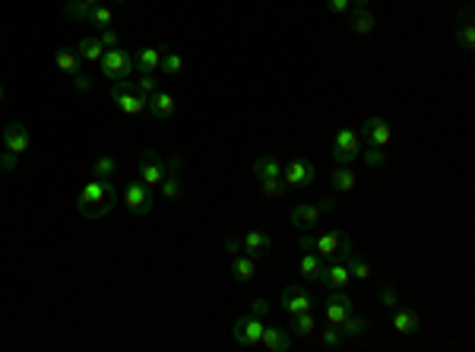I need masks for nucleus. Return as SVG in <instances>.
I'll list each match as a JSON object with an SVG mask.
<instances>
[{
    "instance_id": "f257e3e1",
    "label": "nucleus",
    "mask_w": 475,
    "mask_h": 352,
    "mask_svg": "<svg viewBox=\"0 0 475 352\" xmlns=\"http://www.w3.org/2000/svg\"><path fill=\"white\" fill-rule=\"evenodd\" d=\"M114 203H118V191L111 187V181H101V178L86 181L80 197H76V210H80V216H86V219L108 216V213L114 210Z\"/></svg>"
},
{
    "instance_id": "f03ea898",
    "label": "nucleus",
    "mask_w": 475,
    "mask_h": 352,
    "mask_svg": "<svg viewBox=\"0 0 475 352\" xmlns=\"http://www.w3.org/2000/svg\"><path fill=\"white\" fill-rule=\"evenodd\" d=\"M253 178H257L260 191L266 197H282L285 194V181H282V165H279L276 156L263 153L257 162H253Z\"/></svg>"
},
{
    "instance_id": "7ed1b4c3",
    "label": "nucleus",
    "mask_w": 475,
    "mask_h": 352,
    "mask_svg": "<svg viewBox=\"0 0 475 352\" xmlns=\"http://www.w3.org/2000/svg\"><path fill=\"white\" fill-rule=\"evenodd\" d=\"M101 77H108L111 83H130V77H133V54H127V51H120V48H111V51H105L101 54Z\"/></svg>"
},
{
    "instance_id": "20e7f679",
    "label": "nucleus",
    "mask_w": 475,
    "mask_h": 352,
    "mask_svg": "<svg viewBox=\"0 0 475 352\" xmlns=\"http://www.w3.org/2000/svg\"><path fill=\"white\" fill-rule=\"evenodd\" d=\"M111 102H114V108H118L120 115H127V118H137V115H143L146 111V96H139V92L133 89V80L130 83H114Z\"/></svg>"
},
{
    "instance_id": "39448f33",
    "label": "nucleus",
    "mask_w": 475,
    "mask_h": 352,
    "mask_svg": "<svg viewBox=\"0 0 475 352\" xmlns=\"http://www.w3.org/2000/svg\"><path fill=\"white\" fill-rule=\"evenodd\" d=\"M314 251L327 260V257H342L346 260V254H352V238L346 235L342 229H333V232H323V235L314 238Z\"/></svg>"
},
{
    "instance_id": "423d86ee",
    "label": "nucleus",
    "mask_w": 475,
    "mask_h": 352,
    "mask_svg": "<svg viewBox=\"0 0 475 352\" xmlns=\"http://www.w3.org/2000/svg\"><path fill=\"white\" fill-rule=\"evenodd\" d=\"M358 156H361V137L348 127H339L333 137V159L339 165H352Z\"/></svg>"
},
{
    "instance_id": "0eeeda50",
    "label": "nucleus",
    "mask_w": 475,
    "mask_h": 352,
    "mask_svg": "<svg viewBox=\"0 0 475 352\" xmlns=\"http://www.w3.org/2000/svg\"><path fill=\"white\" fill-rule=\"evenodd\" d=\"M137 172H139V181H143L146 187H158L165 178V159L156 153V149H146V153H139V159H137Z\"/></svg>"
},
{
    "instance_id": "6e6552de",
    "label": "nucleus",
    "mask_w": 475,
    "mask_h": 352,
    "mask_svg": "<svg viewBox=\"0 0 475 352\" xmlns=\"http://www.w3.org/2000/svg\"><path fill=\"white\" fill-rule=\"evenodd\" d=\"M352 311H355V301H352V295H346V289H333L327 305H323V318H327L329 327H339Z\"/></svg>"
},
{
    "instance_id": "1a4fd4ad",
    "label": "nucleus",
    "mask_w": 475,
    "mask_h": 352,
    "mask_svg": "<svg viewBox=\"0 0 475 352\" xmlns=\"http://www.w3.org/2000/svg\"><path fill=\"white\" fill-rule=\"evenodd\" d=\"M317 282H323V286L333 292V289H346L348 282H352V273H348L346 260L342 257H327L320 267V276H317Z\"/></svg>"
},
{
    "instance_id": "9d476101",
    "label": "nucleus",
    "mask_w": 475,
    "mask_h": 352,
    "mask_svg": "<svg viewBox=\"0 0 475 352\" xmlns=\"http://www.w3.org/2000/svg\"><path fill=\"white\" fill-rule=\"evenodd\" d=\"M263 330H266L263 318H253V314H244V318H238V320H234L232 337L238 339L241 346H260V339H263Z\"/></svg>"
},
{
    "instance_id": "9b49d317",
    "label": "nucleus",
    "mask_w": 475,
    "mask_h": 352,
    "mask_svg": "<svg viewBox=\"0 0 475 352\" xmlns=\"http://www.w3.org/2000/svg\"><path fill=\"white\" fill-rule=\"evenodd\" d=\"M314 178H317V168H314V162H308V159H291L289 165L282 168L285 187H308V184H314Z\"/></svg>"
},
{
    "instance_id": "f8f14e48",
    "label": "nucleus",
    "mask_w": 475,
    "mask_h": 352,
    "mask_svg": "<svg viewBox=\"0 0 475 352\" xmlns=\"http://www.w3.org/2000/svg\"><path fill=\"white\" fill-rule=\"evenodd\" d=\"M124 200H127V210L137 213V216H146V213H152V191L143 184V181H127Z\"/></svg>"
},
{
    "instance_id": "ddd939ff",
    "label": "nucleus",
    "mask_w": 475,
    "mask_h": 352,
    "mask_svg": "<svg viewBox=\"0 0 475 352\" xmlns=\"http://www.w3.org/2000/svg\"><path fill=\"white\" fill-rule=\"evenodd\" d=\"M361 137H365L367 146L386 149V146H390V140H393V127H390V121H386V118H367L365 127H361Z\"/></svg>"
},
{
    "instance_id": "4468645a",
    "label": "nucleus",
    "mask_w": 475,
    "mask_h": 352,
    "mask_svg": "<svg viewBox=\"0 0 475 352\" xmlns=\"http://www.w3.org/2000/svg\"><path fill=\"white\" fill-rule=\"evenodd\" d=\"M279 308H282L285 314H304L314 308V298H310L308 292H304V286H289L282 295H279Z\"/></svg>"
},
{
    "instance_id": "2eb2a0df",
    "label": "nucleus",
    "mask_w": 475,
    "mask_h": 352,
    "mask_svg": "<svg viewBox=\"0 0 475 352\" xmlns=\"http://www.w3.org/2000/svg\"><path fill=\"white\" fill-rule=\"evenodd\" d=\"M29 143H32V134H29V127H25V124L10 121V124L4 127V146L10 149V153L23 156L25 149H29Z\"/></svg>"
},
{
    "instance_id": "dca6fc26",
    "label": "nucleus",
    "mask_w": 475,
    "mask_h": 352,
    "mask_svg": "<svg viewBox=\"0 0 475 352\" xmlns=\"http://www.w3.org/2000/svg\"><path fill=\"white\" fill-rule=\"evenodd\" d=\"M241 244H244V254H251L253 260H257V257H266V254L272 251V238H270V232H263V229L244 232Z\"/></svg>"
},
{
    "instance_id": "f3484780",
    "label": "nucleus",
    "mask_w": 475,
    "mask_h": 352,
    "mask_svg": "<svg viewBox=\"0 0 475 352\" xmlns=\"http://www.w3.org/2000/svg\"><path fill=\"white\" fill-rule=\"evenodd\" d=\"M162 54H165V48H139L133 54V67L139 73H158L162 70Z\"/></svg>"
},
{
    "instance_id": "a211bd4d",
    "label": "nucleus",
    "mask_w": 475,
    "mask_h": 352,
    "mask_svg": "<svg viewBox=\"0 0 475 352\" xmlns=\"http://www.w3.org/2000/svg\"><path fill=\"white\" fill-rule=\"evenodd\" d=\"M393 330L403 333V337H415L418 333V314L405 305H396L393 308Z\"/></svg>"
},
{
    "instance_id": "6ab92c4d",
    "label": "nucleus",
    "mask_w": 475,
    "mask_h": 352,
    "mask_svg": "<svg viewBox=\"0 0 475 352\" xmlns=\"http://www.w3.org/2000/svg\"><path fill=\"white\" fill-rule=\"evenodd\" d=\"M146 111H152V118H171L175 115V96H171V92H152L149 99H146Z\"/></svg>"
},
{
    "instance_id": "aec40b11",
    "label": "nucleus",
    "mask_w": 475,
    "mask_h": 352,
    "mask_svg": "<svg viewBox=\"0 0 475 352\" xmlns=\"http://www.w3.org/2000/svg\"><path fill=\"white\" fill-rule=\"evenodd\" d=\"M320 222V210H317V203H298L295 210H291V225L295 229H314V225Z\"/></svg>"
},
{
    "instance_id": "412c9836",
    "label": "nucleus",
    "mask_w": 475,
    "mask_h": 352,
    "mask_svg": "<svg viewBox=\"0 0 475 352\" xmlns=\"http://www.w3.org/2000/svg\"><path fill=\"white\" fill-rule=\"evenodd\" d=\"M260 346H263V349H270V352H289L291 349V339H289V333H285L282 327H270V324H266Z\"/></svg>"
},
{
    "instance_id": "4be33fe9",
    "label": "nucleus",
    "mask_w": 475,
    "mask_h": 352,
    "mask_svg": "<svg viewBox=\"0 0 475 352\" xmlns=\"http://www.w3.org/2000/svg\"><path fill=\"white\" fill-rule=\"evenodd\" d=\"M253 273H257V260H253L251 254H234V257H232V279L251 282Z\"/></svg>"
},
{
    "instance_id": "5701e85b",
    "label": "nucleus",
    "mask_w": 475,
    "mask_h": 352,
    "mask_svg": "<svg viewBox=\"0 0 475 352\" xmlns=\"http://www.w3.org/2000/svg\"><path fill=\"white\" fill-rule=\"evenodd\" d=\"M54 64H57V70H61V73L73 77V73L80 70L82 58H80V51H76V48H57V51H54Z\"/></svg>"
},
{
    "instance_id": "b1692460",
    "label": "nucleus",
    "mask_w": 475,
    "mask_h": 352,
    "mask_svg": "<svg viewBox=\"0 0 475 352\" xmlns=\"http://www.w3.org/2000/svg\"><path fill=\"white\" fill-rule=\"evenodd\" d=\"M158 191H162L165 200H181V194H184L181 172H177V168H165V178H162V184H158Z\"/></svg>"
},
{
    "instance_id": "393cba45",
    "label": "nucleus",
    "mask_w": 475,
    "mask_h": 352,
    "mask_svg": "<svg viewBox=\"0 0 475 352\" xmlns=\"http://www.w3.org/2000/svg\"><path fill=\"white\" fill-rule=\"evenodd\" d=\"M348 26H352V32H355V35H371V32H374V26H377V20H374L371 10H355V7H352Z\"/></svg>"
},
{
    "instance_id": "a878e982",
    "label": "nucleus",
    "mask_w": 475,
    "mask_h": 352,
    "mask_svg": "<svg viewBox=\"0 0 475 352\" xmlns=\"http://www.w3.org/2000/svg\"><path fill=\"white\" fill-rule=\"evenodd\" d=\"M320 267H323V257L317 254V251H304L301 260H298L301 276H304V279H314V282H317V276H320Z\"/></svg>"
},
{
    "instance_id": "bb28decb",
    "label": "nucleus",
    "mask_w": 475,
    "mask_h": 352,
    "mask_svg": "<svg viewBox=\"0 0 475 352\" xmlns=\"http://www.w3.org/2000/svg\"><path fill=\"white\" fill-rule=\"evenodd\" d=\"M76 51H80L82 61H89V64H99L101 54H105V48H101L99 35H89V39H82L80 45H76Z\"/></svg>"
},
{
    "instance_id": "cd10ccee",
    "label": "nucleus",
    "mask_w": 475,
    "mask_h": 352,
    "mask_svg": "<svg viewBox=\"0 0 475 352\" xmlns=\"http://www.w3.org/2000/svg\"><path fill=\"white\" fill-rule=\"evenodd\" d=\"M346 267H348V273H352V279H358V282H367L371 279V263L365 260L361 254H346Z\"/></svg>"
},
{
    "instance_id": "c85d7f7f",
    "label": "nucleus",
    "mask_w": 475,
    "mask_h": 352,
    "mask_svg": "<svg viewBox=\"0 0 475 352\" xmlns=\"http://www.w3.org/2000/svg\"><path fill=\"white\" fill-rule=\"evenodd\" d=\"M289 330L295 333V337H310V333L317 330V318H314L310 311H304V314H291Z\"/></svg>"
},
{
    "instance_id": "c756f323",
    "label": "nucleus",
    "mask_w": 475,
    "mask_h": 352,
    "mask_svg": "<svg viewBox=\"0 0 475 352\" xmlns=\"http://www.w3.org/2000/svg\"><path fill=\"white\" fill-rule=\"evenodd\" d=\"M339 333H342V339H348V337H365V333H367V320L361 318V314H348V318L339 324Z\"/></svg>"
},
{
    "instance_id": "7c9ffc66",
    "label": "nucleus",
    "mask_w": 475,
    "mask_h": 352,
    "mask_svg": "<svg viewBox=\"0 0 475 352\" xmlns=\"http://www.w3.org/2000/svg\"><path fill=\"white\" fill-rule=\"evenodd\" d=\"M329 184H333L336 191H342V194L355 191V172H348V165H339L333 175H329Z\"/></svg>"
},
{
    "instance_id": "2f4dec72",
    "label": "nucleus",
    "mask_w": 475,
    "mask_h": 352,
    "mask_svg": "<svg viewBox=\"0 0 475 352\" xmlns=\"http://www.w3.org/2000/svg\"><path fill=\"white\" fill-rule=\"evenodd\" d=\"M114 172H118V162H114V156H99V159H95V165H92V178L108 181V178H114Z\"/></svg>"
},
{
    "instance_id": "473e14b6",
    "label": "nucleus",
    "mask_w": 475,
    "mask_h": 352,
    "mask_svg": "<svg viewBox=\"0 0 475 352\" xmlns=\"http://www.w3.org/2000/svg\"><path fill=\"white\" fill-rule=\"evenodd\" d=\"M184 70V58L177 51H168L165 48V54H162V70L158 73H165V77H177V73Z\"/></svg>"
},
{
    "instance_id": "72a5a7b5",
    "label": "nucleus",
    "mask_w": 475,
    "mask_h": 352,
    "mask_svg": "<svg viewBox=\"0 0 475 352\" xmlns=\"http://www.w3.org/2000/svg\"><path fill=\"white\" fill-rule=\"evenodd\" d=\"M460 45H462V51H472L475 48V29H472V13H469V10H466L462 26H460Z\"/></svg>"
},
{
    "instance_id": "f704fd0d",
    "label": "nucleus",
    "mask_w": 475,
    "mask_h": 352,
    "mask_svg": "<svg viewBox=\"0 0 475 352\" xmlns=\"http://www.w3.org/2000/svg\"><path fill=\"white\" fill-rule=\"evenodd\" d=\"M89 23H92V26L99 29V32H101V29H111L114 13H111L108 7H101V4H99V7H92V13H89Z\"/></svg>"
},
{
    "instance_id": "c9c22d12",
    "label": "nucleus",
    "mask_w": 475,
    "mask_h": 352,
    "mask_svg": "<svg viewBox=\"0 0 475 352\" xmlns=\"http://www.w3.org/2000/svg\"><path fill=\"white\" fill-rule=\"evenodd\" d=\"M133 89H137L139 96L149 99L152 92H158V77H156V73H139V80L133 83Z\"/></svg>"
},
{
    "instance_id": "e433bc0d",
    "label": "nucleus",
    "mask_w": 475,
    "mask_h": 352,
    "mask_svg": "<svg viewBox=\"0 0 475 352\" xmlns=\"http://www.w3.org/2000/svg\"><path fill=\"white\" fill-rule=\"evenodd\" d=\"M358 159H365V165L367 168H380L386 162V153L380 146H367V149H361V156Z\"/></svg>"
},
{
    "instance_id": "4c0bfd02",
    "label": "nucleus",
    "mask_w": 475,
    "mask_h": 352,
    "mask_svg": "<svg viewBox=\"0 0 475 352\" xmlns=\"http://www.w3.org/2000/svg\"><path fill=\"white\" fill-rule=\"evenodd\" d=\"M63 13H67L70 20H89L92 7H89V4H82V0H67V7H63Z\"/></svg>"
},
{
    "instance_id": "58836bf2",
    "label": "nucleus",
    "mask_w": 475,
    "mask_h": 352,
    "mask_svg": "<svg viewBox=\"0 0 475 352\" xmlns=\"http://www.w3.org/2000/svg\"><path fill=\"white\" fill-rule=\"evenodd\" d=\"M320 343L327 346V349H339L346 339H342V333H339V327H329L327 324V330H323V337H320Z\"/></svg>"
},
{
    "instance_id": "ea45409f",
    "label": "nucleus",
    "mask_w": 475,
    "mask_h": 352,
    "mask_svg": "<svg viewBox=\"0 0 475 352\" xmlns=\"http://www.w3.org/2000/svg\"><path fill=\"white\" fill-rule=\"evenodd\" d=\"M380 308H396L399 305V295H396V289L393 286H380Z\"/></svg>"
},
{
    "instance_id": "a19ab883",
    "label": "nucleus",
    "mask_w": 475,
    "mask_h": 352,
    "mask_svg": "<svg viewBox=\"0 0 475 352\" xmlns=\"http://www.w3.org/2000/svg\"><path fill=\"white\" fill-rule=\"evenodd\" d=\"M99 42H101V48H105V51H111V48H120V35L114 32V29H101V32H99Z\"/></svg>"
},
{
    "instance_id": "79ce46f5",
    "label": "nucleus",
    "mask_w": 475,
    "mask_h": 352,
    "mask_svg": "<svg viewBox=\"0 0 475 352\" xmlns=\"http://www.w3.org/2000/svg\"><path fill=\"white\" fill-rule=\"evenodd\" d=\"M73 86H76L80 92H89V89H92V80H89V73L76 70V73H73Z\"/></svg>"
},
{
    "instance_id": "37998d69",
    "label": "nucleus",
    "mask_w": 475,
    "mask_h": 352,
    "mask_svg": "<svg viewBox=\"0 0 475 352\" xmlns=\"http://www.w3.org/2000/svg\"><path fill=\"white\" fill-rule=\"evenodd\" d=\"M327 10L329 13H348V10H352V0H327Z\"/></svg>"
},
{
    "instance_id": "c03bdc74",
    "label": "nucleus",
    "mask_w": 475,
    "mask_h": 352,
    "mask_svg": "<svg viewBox=\"0 0 475 352\" xmlns=\"http://www.w3.org/2000/svg\"><path fill=\"white\" fill-rule=\"evenodd\" d=\"M225 251H228V254H244V244H241V238L238 235H228L225 238Z\"/></svg>"
},
{
    "instance_id": "a18cd8bd",
    "label": "nucleus",
    "mask_w": 475,
    "mask_h": 352,
    "mask_svg": "<svg viewBox=\"0 0 475 352\" xmlns=\"http://www.w3.org/2000/svg\"><path fill=\"white\" fill-rule=\"evenodd\" d=\"M13 168H16V153L6 149V153H0V172H13Z\"/></svg>"
},
{
    "instance_id": "49530a36",
    "label": "nucleus",
    "mask_w": 475,
    "mask_h": 352,
    "mask_svg": "<svg viewBox=\"0 0 475 352\" xmlns=\"http://www.w3.org/2000/svg\"><path fill=\"white\" fill-rule=\"evenodd\" d=\"M266 311H270V301H266V298H257L247 314H253V318H266Z\"/></svg>"
},
{
    "instance_id": "de8ad7c7",
    "label": "nucleus",
    "mask_w": 475,
    "mask_h": 352,
    "mask_svg": "<svg viewBox=\"0 0 475 352\" xmlns=\"http://www.w3.org/2000/svg\"><path fill=\"white\" fill-rule=\"evenodd\" d=\"M314 238H317V235H310V232H304V235L298 238V248H301V251H314Z\"/></svg>"
},
{
    "instance_id": "09e8293b",
    "label": "nucleus",
    "mask_w": 475,
    "mask_h": 352,
    "mask_svg": "<svg viewBox=\"0 0 475 352\" xmlns=\"http://www.w3.org/2000/svg\"><path fill=\"white\" fill-rule=\"evenodd\" d=\"M333 206H336V200H329V197H320V200H317V210H320V213H329Z\"/></svg>"
},
{
    "instance_id": "8fccbe9b",
    "label": "nucleus",
    "mask_w": 475,
    "mask_h": 352,
    "mask_svg": "<svg viewBox=\"0 0 475 352\" xmlns=\"http://www.w3.org/2000/svg\"><path fill=\"white\" fill-rule=\"evenodd\" d=\"M367 4H371V0H352V7H355V10H367Z\"/></svg>"
},
{
    "instance_id": "3c124183",
    "label": "nucleus",
    "mask_w": 475,
    "mask_h": 352,
    "mask_svg": "<svg viewBox=\"0 0 475 352\" xmlns=\"http://www.w3.org/2000/svg\"><path fill=\"white\" fill-rule=\"evenodd\" d=\"M82 4H89V7H99L101 0H82Z\"/></svg>"
},
{
    "instance_id": "603ef678",
    "label": "nucleus",
    "mask_w": 475,
    "mask_h": 352,
    "mask_svg": "<svg viewBox=\"0 0 475 352\" xmlns=\"http://www.w3.org/2000/svg\"><path fill=\"white\" fill-rule=\"evenodd\" d=\"M0 99H4V86H0Z\"/></svg>"
},
{
    "instance_id": "864d4df0",
    "label": "nucleus",
    "mask_w": 475,
    "mask_h": 352,
    "mask_svg": "<svg viewBox=\"0 0 475 352\" xmlns=\"http://www.w3.org/2000/svg\"><path fill=\"white\" fill-rule=\"evenodd\" d=\"M124 4H127V0H124Z\"/></svg>"
}]
</instances>
